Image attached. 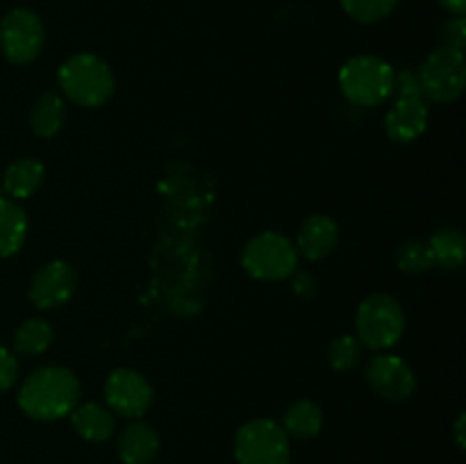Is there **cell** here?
Here are the masks:
<instances>
[{
    "mask_svg": "<svg viewBox=\"0 0 466 464\" xmlns=\"http://www.w3.org/2000/svg\"><path fill=\"white\" fill-rule=\"evenodd\" d=\"M80 380L66 367H41L23 380L18 389V408L35 421H59L80 403Z\"/></svg>",
    "mask_w": 466,
    "mask_h": 464,
    "instance_id": "cell-1",
    "label": "cell"
},
{
    "mask_svg": "<svg viewBox=\"0 0 466 464\" xmlns=\"http://www.w3.org/2000/svg\"><path fill=\"white\" fill-rule=\"evenodd\" d=\"M57 82L62 94L80 107H103L116 89L109 64L94 53H76L59 66Z\"/></svg>",
    "mask_w": 466,
    "mask_h": 464,
    "instance_id": "cell-2",
    "label": "cell"
},
{
    "mask_svg": "<svg viewBox=\"0 0 466 464\" xmlns=\"http://www.w3.org/2000/svg\"><path fill=\"white\" fill-rule=\"evenodd\" d=\"M355 332L362 348L387 350L405 335V312L399 298L385 291L369 294L355 312Z\"/></svg>",
    "mask_w": 466,
    "mask_h": 464,
    "instance_id": "cell-3",
    "label": "cell"
},
{
    "mask_svg": "<svg viewBox=\"0 0 466 464\" xmlns=\"http://www.w3.org/2000/svg\"><path fill=\"white\" fill-rule=\"evenodd\" d=\"M396 71L376 55H355L339 68V86L358 107H378L394 94Z\"/></svg>",
    "mask_w": 466,
    "mask_h": 464,
    "instance_id": "cell-4",
    "label": "cell"
},
{
    "mask_svg": "<svg viewBox=\"0 0 466 464\" xmlns=\"http://www.w3.org/2000/svg\"><path fill=\"white\" fill-rule=\"evenodd\" d=\"M299 257L294 241L280 232L267 230L246 241L241 250V267L255 280L282 282L299 271Z\"/></svg>",
    "mask_w": 466,
    "mask_h": 464,
    "instance_id": "cell-5",
    "label": "cell"
},
{
    "mask_svg": "<svg viewBox=\"0 0 466 464\" xmlns=\"http://www.w3.org/2000/svg\"><path fill=\"white\" fill-rule=\"evenodd\" d=\"M237 464H291V444L282 426L273 419H253L237 430Z\"/></svg>",
    "mask_w": 466,
    "mask_h": 464,
    "instance_id": "cell-6",
    "label": "cell"
},
{
    "mask_svg": "<svg viewBox=\"0 0 466 464\" xmlns=\"http://www.w3.org/2000/svg\"><path fill=\"white\" fill-rule=\"evenodd\" d=\"M417 76L421 82L423 98L441 105L455 103L464 94L466 86L464 53L440 45L423 59Z\"/></svg>",
    "mask_w": 466,
    "mask_h": 464,
    "instance_id": "cell-7",
    "label": "cell"
},
{
    "mask_svg": "<svg viewBox=\"0 0 466 464\" xmlns=\"http://www.w3.org/2000/svg\"><path fill=\"white\" fill-rule=\"evenodd\" d=\"M46 44V25L36 12L27 7L9 9L0 21V50L12 64H30Z\"/></svg>",
    "mask_w": 466,
    "mask_h": 464,
    "instance_id": "cell-8",
    "label": "cell"
},
{
    "mask_svg": "<svg viewBox=\"0 0 466 464\" xmlns=\"http://www.w3.org/2000/svg\"><path fill=\"white\" fill-rule=\"evenodd\" d=\"M105 405L126 419H141L153 405V385L135 368H114L103 387Z\"/></svg>",
    "mask_w": 466,
    "mask_h": 464,
    "instance_id": "cell-9",
    "label": "cell"
},
{
    "mask_svg": "<svg viewBox=\"0 0 466 464\" xmlns=\"http://www.w3.org/2000/svg\"><path fill=\"white\" fill-rule=\"evenodd\" d=\"M364 380L387 400H405L417 389L414 368L399 355H376L367 362Z\"/></svg>",
    "mask_w": 466,
    "mask_h": 464,
    "instance_id": "cell-10",
    "label": "cell"
},
{
    "mask_svg": "<svg viewBox=\"0 0 466 464\" xmlns=\"http://www.w3.org/2000/svg\"><path fill=\"white\" fill-rule=\"evenodd\" d=\"M76 289L77 268L66 259H53L35 273L27 296L36 309H53L66 303Z\"/></svg>",
    "mask_w": 466,
    "mask_h": 464,
    "instance_id": "cell-11",
    "label": "cell"
},
{
    "mask_svg": "<svg viewBox=\"0 0 466 464\" xmlns=\"http://www.w3.org/2000/svg\"><path fill=\"white\" fill-rule=\"evenodd\" d=\"M428 118L426 98H396L385 116V132L396 144H412L426 132Z\"/></svg>",
    "mask_w": 466,
    "mask_h": 464,
    "instance_id": "cell-12",
    "label": "cell"
},
{
    "mask_svg": "<svg viewBox=\"0 0 466 464\" xmlns=\"http://www.w3.org/2000/svg\"><path fill=\"white\" fill-rule=\"evenodd\" d=\"M339 244V226L328 214H309L296 235V250L309 262H321Z\"/></svg>",
    "mask_w": 466,
    "mask_h": 464,
    "instance_id": "cell-13",
    "label": "cell"
},
{
    "mask_svg": "<svg viewBox=\"0 0 466 464\" xmlns=\"http://www.w3.org/2000/svg\"><path fill=\"white\" fill-rule=\"evenodd\" d=\"M157 430L146 421H135L126 426L118 435L116 453L123 464H150L159 455Z\"/></svg>",
    "mask_w": 466,
    "mask_h": 464,
    "instance_id": "cell-14",
    "label": "cell"
},
{
    "mask_svg": "<svg viewBox=\"0 0 466 464\" xmlns=\"http://www.w3.org/2000/svg\"><path fill=\"white\" fill-rule=\"evenodd\" d=\"M68 417H71L73 430L85 441H91V444L107 441L116 430V414L107 405L96 403V400L77 403Z\"/></svg>",
    "mask_w": 466,
    "mask_h": 464,
    "instance_id": "cell-15",
    "label": "cell"
},
{
    "mask_svg": "<svg viewBox=\"0 0 466 464\" xmlns=\"http://www.w3.org/2000/svg\"><path fill=\"white\" fill-rule=\"evenodd\" d=\"M46 177L44 164L36 157H18L16 162L5 168L3 176V191L12 200L30 198L41 187Z\"/></svg>",
    "mask_w": 466,
    "mask_h": 464,
    "instance_id": "cell-16",
    "label": "cell"
},
{
    "mask_svg": "<svg viewBox=\"0 0 466 464\" xmlns=\"http://www.w3.org/2000/svg\"><path fill=\"white\" fill-rule=\"evenodd\" d=\"M323 409L321 405H317L314 400L300 398L294 400L289 408L282 414V430L287 432V437H294V439L308 441L314 439L319 432L323 430Z\"/></svg>",
    "mask_w": 466,
    "mask_h": 464,
    "instance_id": "cell-17",
    "label": "cell"
},
{
    "mask_svg": "<svg viewBox=\"0 0 466 464\" xmlns=\"http://www.w3.org/2000/svg\"><path fill=\"white\" fill-rule=\"evenodd\" d=\"M27 237V214L16 200L0 198V257H12Z\"/></svg>",
    "mask_w": 466,
    "mask_h": 464,
    "instance_id": "cell-18",
    "label": "cell"
},
{
    "mask_svg": "<svg viewBox=\"0 0 466 464\" xmlns=\"http://www.w3.org/2000/svg\"><path fill=\"white\" fill-rule=\"evenodd\" d=\"M66 118V103L57 91H44L30 109V127L41 139L57 135Z\"/></svg>",
    "mask_w": 466,
    "mask_h": 464,
    "instance_id": "cell-19",
    "label": "cell"
},
{
    "mask_svg": "<svg viewBox=\"0 0 466 464\" xmlns=\"http://www.w3.org/2000/svg\"><path fill=\"white\" fill-rule=\"evenodd\" d=\"M432 253V262L446 271H455L462 267L466 255V239L464 232L455 226H444L431 235L426 241Z\"/></svg>",
    "mask_w": 466,
    "mask_h": 464,
    "instance_id": "cell-20",
    "label": "cell"
},
{
    "mask_svg": "<svg viewBox=\"0 0 466 464\" xmlns=\"http://www.w3.org/2000/svg\"><path fill=\"white\" fill-rule=\"evenodd\" d=\"M55 332L44 318H25L14 332L12 346L21 355H41L50 348Z\"/></svg>",
    "mask_w": 466,
    "mask_h": 464,
    "instance_id": "cell-21",
    "label": "cell"
},
{
    "mask_svg": "<svg viewBox=\"0 0 466 464\" xmlns=\"http://www.w3.org/2000/svg\"><path fill=\"white\" fill-rule=\"evenodd\" d=\"M394 262L399 271L408 273V276H421L428 268L435 267L431 248H428L426 241L419 239H410L400 244L394 253Z\"/></svg>",
    "mask_w": 466,
    "mask_h": 464,
    "instance_id": "cell-22",
    "label": "cell"
},
{
    "mask_svg": "<svg viewBox=\"0 0 466 464\" xmlns=\"http://www.w3.org/2000/svg\"><path fill=\"white\" fill-rule=\"evenodd\" d=\"M328 362L337 373H349L358 368L362 362V344L355 335H341L335 337L328 348Z\"/></svg>",
    "mask_w": 466,
    "mask_h": 464,
    "instance_id": "cell-23",
    "label": "cell"
},
{
    "mask_svg": "<svg viewBox=\"0 0 466 464\" xmlns=\"http://www.w3.org/2000/svg\"><path fill=\"white\" fill-rule=\"evenodd\" d=\"M341 9L349 14L353 21L371 25V23L385 21L390 14H394L399 0H339Z\"/></svg>",
    "mask_w": 466,
    "mask_h": 464,
    "instance_id": "cell-24",
    "label": "cell"
},
{
    "mask_svg": "<svg viewBox=\"0 0 466 464\" xmlns=\"http://www.w3.org/2000/svg\"><path fill=\"white\" fill-rule=\"evenodd\" d=\"M440 41H441V45H446V48H455V50H462L464 53V45H466L464 16H453V18H449V21L441 23Z\"/></svg>",
    "mask_w": 466,
    "mask_h": 464,
    "instance_id": "cell-25",
    "label": "cell"
},
{
    "mask_svg": "<svg viewBox=\"0 0 466 464\" xmlns=\"http://www.w3.org/2000/svg\"><path fill=\"white\" fill-rule=\"evenodd\" d=\"M18 373H21V367H18L16 355L5 348V346H0V394L12 389L14 382L18 380Z\"/></svg>",
    "mask_w": 466,
    "mask_h": 464,
    "instance_id": "cell-26",
    "label": "cell"
},
{
    "mask_svg": "<svg viewBox=\"0 0 466 464\" xmlns=\"http://www.w3.org/2000/svg\"><path fill=\"white\" fill-rule=\"evenodd\" d=\"M394 91L399 94V98H423L421 82H419L417 71H412V68H403L400 73H396Z\"/></svg>",
    "mask_w": 466,
    "mask_h": 464,
    "instance_id": "cell-27",
    "label": "cell"
},
{
    "mask_svg": "<svg viewBox=\"0 0 466 464\" xmlns=\"http://www.w3.org/2000/svg\"><path fill=\"white\" fill-rule=\"evenodd\" d=\"M294 291L299 296H303V298H312V296H317V280H314V276H309V273H300L296 271L294 273Z\"/></svg>",
    "mask_w": 466,
    "mask_h": 464,
    "instance_id": "cell-28",
    "label": "cell"
},
{
    "mask_svg": "<svg viewBox=\"0 0 466 464\" xmlns=\"http://www.w3.org/2000/svg\"><path fill=\"white\" fill-rule=\"evenodd\" d=\"M446 12L455 14V16H464L466 12V0H437Z\"/></svg>",
    "mask_w": 466,
    "mask_h": 464,
    "instance_id": "cell-29",
    "label": "cell"
},
{
    "mask_svg": "<svg viewBox=\"0 0 466 464\" xmlns=\"http://www.w3.org/2000/svg\"><path fill=\"white\" fill-rule=\"evenodd\" d=\"M464 414H460L458 421H455V437H458V446L464 449Z\"/></svg>",
    "mask_w": 466,
    "mask_h": 464,
    "instance_id": "cell-30",
    "label": "cell"
}]
</instances>
